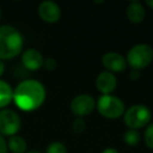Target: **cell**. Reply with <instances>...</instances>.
I'll use <instances>...</instances> for the list:
<instances>
[{"instance_id":"obj_1","label":"cell","mask_w":153,"mask_h":153,"mask_svg":"<svg viewBox=\"0 0 153 153\" xmlns=\"http://www.w3.org/2000/svg\"><path fill=\"white\" fill-rule=\"evenodd\" d=\"M46 98V90L40 81L26 79L21 81L14 89L13 101L22 111L30 112L42 106Z\"/></svg>"},{"instance_id":"obj_2","label":"cell","mask_w":153,"mask_h":153,"mask_svg":"<svg viewBox=\"0 0 153 153\" xmlns=\"http://www.w3.org/2000/svg\"><path fill=\"white\" fill-rule=\"evenodd\" d=\"M22 34L12 25H0V60H12L23 51Z\"/></svg>"},{"instance_id":"obj_3","label":"cell","mask_w":153,"mask_h":153,"mask_svg":"<svg viewBox=\"0 0 153 153\" xmlns=\"http://www.w3.org/2000/svg\"><path fill=\"white\" fill-rule=\"evenodd\" d=\"M96 107L99 113L108 120L119 119L126 111L123 101L111 94H102L96 103Z\"/></svg>"},{"instance_id":"obj_4","label":"cell","mask_w":153,"mask_h":153,"mask_svg":"<svg viewBox=\"0 0 153 153\" xmlns=\"http://www.w3.org/2000/svg\"><path fill=\"white\" fill-rule=\"evenodd\" d=\"M126 61L132 69H144L153 61V48L148 44L134 45L128 51Z\"/></svg>"},{"instance_id":"obj_5","label":"cell","mask_w":153,"mask_h":153,"mask_svg":"<svg viewBox=\"0 0 153 153\" xmlns=\"http://www.w3.org/2000/svg\"><path fill=\"white\" fill-rule=\"evenodd\" d=\"M151 113L150 109L145 105H133L126 109L124 113V123L129 129L137 130L150 123Z\"/></svg>"},{"instance_id":"obj_6","label":"cell","mask_w":153,"mask_h":153,"mask_svg":"<svg viewBox=\"0 0 153 153\" xmlns=\"http://www.w3.org/2000/svg\"><path fill=\"white\" fill-rule=\"evenodd\" d=\"M21 129V119L16 111L12 109L0 110V133L3 136L16 135Z\"/></svg>"},{"instance_id":"obj_7","label":"cell","mask_w":153,"mask_h":153,"mask_svg":"<svg viewBox=\"0 0 153 153\" xmlns=\"http://www.w3.org/2000/svg\"><path fill=\"white\" fill-rule=\"evenodd\" d=\"M96 108V101L89 94H79L70 103V110L78 117H83L92 112Z\"/></svg>"},{"instance_id":"obj_8","label":"cell","mask_w":153,"mask_h":153,"mask_svg":"<svg viewBox=\"0 0 153 153\" xmlns=\"http://www.w3.org/2000/svg\"><path fill=\"white\" fill-rule=\"evenodd\" d=\"M38 15L47 23H56L61 18V10L53 1H43L38 7Z\"/></svg>"},{"instance_id":"obj_9","label":"cell","mask_w":153,"mask_h":153,"mask_svg":"<svg viewBox=\"0 0 153 153\" xmlns=\"http://www.w3.org/2000/svg\"><path fill=\"white\" fill-rule=\"evenodd\" d=\"M102 64L109 72H121L127 67V61L121 53L109 51L102 57Z\"/></svg>"},{"instance_id":"obj_10","label":"cell","mask_w":153,"mask_h":153,"mask_svg":"<svg viewBox=\"0 0 153 153\" xmlns=\"http://www.w3.org/2000/svg\"><path fill=\"white\" fill-rule=\"evenodd\" d=\"M21 62L26 69L30 70V71H36L43 66L44 58L38 49L27 48L22 53Z\"/></svg>"},{"instance_id":"obj_11","label":"cell","mask_w":153,"mask_h":153,"mask_svg":"<svg viewBox=\"0 0 153 153\" xmlns=\"http://www.w3.org/2000/svg\"><path fill=\"white\" fill-rule=\"evenodd\" d=\"M117 80L112 72L102 71L96 79L97 89L102 94H110L117 88Z\"/></svg>"},{"instance_id":"obj_12","label":"cell","mask_w":153,"mask_h":153,"mask_svg":"<svg viewBox=\"0 0 153 153\" xmlns=\"http://www.w3.org/2000/svg\"><path fill=\"white\" fill-rule=\"evenodd\" d=\"M126 15L130 22L137 24L144 21L145 17H146V12H145L144 7L140 2L132 1L128 4L127 10H126Z\"/></svg>"},{"instance_id":"obj_13","label":"cell","mask_w":153,"mask_h":153,"mask_svg":"<svg viewBox=\"0 0 153 153\" xmlns=\"http://www.w3.org/2000/svg\"><path fill=\"white\" fill-rule=\"evenodd\" d=\"M14 89L9 82L0 79V110L4 109L13 102Z\"/></svg>"},{"instance_id":"obj_14","label":"cell","mask_w":153,"mask_h":153,"mask_svg":"<svg viewBox=\"0 0 153 153\" xmlns=\"http://www.w3.org/2000/svg\"><path fill=\"white\" fill-rule=\"evenodd\" d=\"M7 149L12 153H25L27 151L26 140L20 135H13L7 140Z\"/></svg>"},{"instance_id":"obj_15","label":"cell","mask_w":153,"mask_h":153,"mask_svg":"<svg viewBox=\"0 0 153 153\" xmlns=\"http://www.w3.org/2000/svg\"><path fill=\"white\" fill-rule=\"evenodd\" d=\"M124 140L128 146H136L140 142V132L134 129H128L124 134Z\"/></svg>"},{"instance_id":"obj_16","label":"cell","mask_w":153,"mask_h":153,"mask_svg":"<svg viewBox=\"0 0 153 153\" xmlns=\"http://www.w3.org/2000/svg\"><path fill=\"white\" fill-rule=\"evenodd\" d=\"M46 153H67L66 146L61 142H53L48 145Z\"/></svg>"},{"instance_id":"obj_17","label":"cell","mask_w":153,"mask_h":153,"mask_svg":"<svg viewBox=\"0 0 153 153\" xmlns=\"http://www.w3.org/2000/svg\"><path fill=\"white\" fill-rule=\"evenodd\" d=\"M144 140H145L146 146L148 147L149 149L153 150V123L149 124V125L147 126L146 130H145Z\"/></svg>"},{"instance_id":"obj_18","label":"cell","mask_w":153,"mask_h":153,"mask_svg":"<svg viewBox=\"0 0 153 153\" xmlns=\"http://www.w3.org/2000/svg\"><path fill=\"white\" fill-rule=\"evenodd\" d=\"M72 129L76 133L80 134L85 131L86 129V122L84 121L83 117H76L72 123Z\"/></svg>"},{"instance_id":"obj_19","label":"cell","mask_w":153,"mask_h":153,"mask_svg":"<svg viewBox=\"0 0 153 153\" xmlns=\"http://www.w3.org/2000/svg\"><path fill=\"white\" fill-rule=\"evenodd\" d=\"M43 66L45 67V69L51 71V70H55L56 68H57V62H56V60L53 59V58H47V59H44V64H43Z\"/></svg>"},{"instance_id":"obj_20","label":"cell","mask_w":153,"mask_h":153,"mask_svg":"<svg viewBox=\"0 0 153 153\" xmlns=\"http://www.w3.org/2000/svg\"><path fill=\"white\" fill-rule=\"evenodd\" d=\"M7 143L4 136L0 133V153H7Z\"/></svg>"},{"instance_id":"obj_21","label":"cell","mask_w":153,"mask_h":153,"mask_svg":"<svg viewBox=\"0 0 153 153\" xmlns=\"http://www.w3.org/2000/svg\"><path fill=\"white\" fill-rule=\"evenodd\" d=\"M129 78H130V80H132V81H136V80H138L140 79V71H138V70L132 69L131 72H130Z\"/></svg>"},{"instance_id":"obj_22","label":"cell","mask_w":153,"mask_h":153,"mask_svg":"<svg viewBox=\"0 0 153 153\" xmlns=\"http://www.w3.org/2000/svg\"><path fill=\"white\" fill-rule=\"evenodd\" d=\"M4 71H5V65H4V63H3L2 60H0V78L3 76Z\"/></svg>"},{"instance_id":"obj_23","label":"cell","mask_w":153,"mask_h":153,"mask_svg":"<svg viewBox=\"0 0 153 153\" xmlns=\"http://www.w3.org/2000/svg\"><path fill=\"white\" fill-rule=\"evenodd\" d=\"M102 153H119V151L114 148H106L102 151Z\"/></svg>"},{"instance_id":"obj_24","label":"cell","mask_w":153,"mask_h":153,"mask_svg":"<svg viewBox=\"0 0 153 153\" xmlns=\"http://www.w3.org/2000/svg\"><path fill=\"white\" fill-rule=\"evenodd\" d=\"M146 4L148 5L150 9H152L153 10V0H147L146 1Z\"/></svg>"},{"instance_id":"obj_25","label":"cell","mask_w":153,"mask_h":153,"mask_svg":"<svg viewBox=\"0 0 153 153\" xmlns=\"http://www.w3.org/2000/svg\"><path fill=\"white\" fill-rule=\"evenodd\" d=\"M25 153H41L40 151H37V150H30V151H26Z\"/></svg>"},{"instance_id":"obj_26","label":"cell","mask_w":153,"mask_h":153,"mask_svg":"<svg viewBox=\"0 0 153 153\" xmlns=\"http://www.w3.org/2000/svg\"><path fill=\"white\" fill-rule=\"evenodd\" d=\"M0 20H1V9H0Z\"/></svg>"}]
</instances>
